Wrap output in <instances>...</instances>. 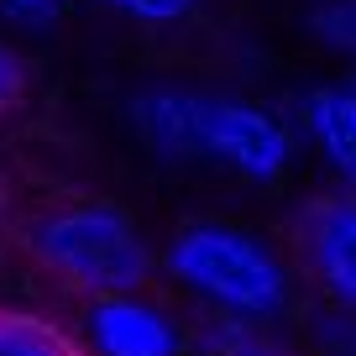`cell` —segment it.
I'll return each instance as SVG.
<instances>
[{
    "label": "cell",
    "mask_w": 356,
    "mask_h": 356,
    "mask_svg": "<svg viewBox=\"0 0 356 356\" xmlns=\"http://www.w3.org/2000/svg\"><path fill=\"white\" fill-rule=\"evenodd\" d=\"M131 121L168 157H215L241 178H278L293 157L289 126L262 105L194 89H147L131 100Z\"/></svg>",
    "instance_id": "6da1fadb"
},
{
    "label": "cell",
    "mask_w": 356,
    "mask_h": 356,
    "mask_svg": "<svg viewBox=\"0 0 356 356\" xmlns=\"http://www.w3.org/2000/svg\"><path fill=\"white\" fill-rule=\"evenodd\" d=\"M26 246L42 267L89 299H131L152 278V252L126 210L115 204H63L32 220Z\"/></svg>",
    "instance_id": "7a4b0ae2"
},
{
    "label": "cell",
    "mask_w": 356,
    "mask_h": 356,
    "mask_svg": "<svg viewBox=\"0 0 356 356\" xmlns=\"http://www.w3.org/2000/svg\"><path fill=\"white\" fill-rule=\"evenodd\" d=\"M168 273L200 299L246 320H273L289 309V273L262 236L220 220H194L168 241Z\"/></svg>",
    "instance_id": "3957f363"
},
{
    "label": "cell",
    "mask_w": 356,
    "mask_h": 356,
    "mask_svg": "<svg viewBox=\"0 0 356 356\" xmlns=\"http://www.w3.org/2000/svg\"><path fill=\"white\" fill-rule=\"evenodd\" d=\"M299 246L320 289L341 309H356V194L314 200L299 215Z\"/></svg>",
    "instance_id": "277c9868"
},
{
    "label": "cell",
    "mask_w": 356,
    "mask_h": 356,
    "mask_svg": "<svg viewBox=\"0 0 356 356\" xmlns=\"http://www.w3.org/2000/svg\"><path fill=\"white\" fill-rule=\"evenodd\" d=\"M84 325L100 356H178V325L136 299H95Z\"/></svg>",
    "instance_id": "5b68a950"
},
{
    "label": "cell",
    "mask_w": 356,
    "mask_h": 356,
    "mask_svg": "<svg viewBox=\"0 0 356 356\" xmlns=\"http://www.w3.org/2000/svg\"><path fill=\"white\" fill-rule=\"evenodd\" d=\"M304 121H309V136L325 152V163L346 184H356V79L314 89L304 100Z\"/></svg>",
    "instance_id": "8992f818"
},
{
    "label": "cell",
    "mask_w": 356,
    "mask_h": 356,
    "mask_svg": "<svg viewBox=\"0 0 356 356\" xmlns=\"http://www.w3.org/2000/svg\"><path fill=\"white\" fill-rule=\"evenodd\" d=\"M0 356H79V346L58 335L47 320L0 309Z\"/></svg>",
    "instance_id": "52a82bcc"
},
{
    "label": "cell",
    "mask_w": 356,
    "mask_h": 356,
    "mask_svg": "<svg viewBox=\"0 0 356 356\" xmlns=\"http://www.w3.org/2000/svg\"><path fill=\"white\" fill-rule=\"evenodd\" d=\"M105 6L131 16V22H142V26H173V22H184L200 0H105Z\"/></svg>",
    "instance_id": "ba28073f"
},
{
    "label": "cell",
    "mask_w": 356,
    "mask_h": 356,
    "mask_svg": "<svg viewBox=\"0 0 356 356\" xmlns=\"http://www.w3.org/2000/svg\"><path fill=\"white\" fill-rule=\"evenodd\" d=\"M22 84H26L22 63H16V53H11V47L0 42V111H11V105L22 100Z\"/></svg>",
    "instance_id": "9c48e42d"
},
{
    "label": "cell",
    "mask_w": 356,
    "mask_h": 356,
    "mask_svg": "<svg viewBox=\"0 0 356 356\" xmlns=\"http://www.w3.org/2000/svg\"><path fill=\"white\" fill-rule=\"evenodd\" d=\"M11 16H22V22H53L58 11H63V0H0Z\"/></svg>",
    "instance_id": "30bf717a"
}]
</instances>
